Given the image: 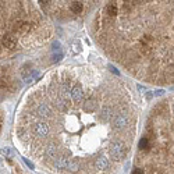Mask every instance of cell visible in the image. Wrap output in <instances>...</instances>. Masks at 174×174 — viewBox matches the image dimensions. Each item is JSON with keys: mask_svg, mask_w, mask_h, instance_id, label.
<instances>
[{"mask_svg": "<svg viewBox=\"0 0 174 174\" xmlns=\"http://www.w3.org/2000/svg\"><path fill=\"white\" fill-rule=\"evenodd\" d=\"M138 109L119 75L61 67L29 91L17 120L24 151L59 174H113L131 151Z\"/></svg>", "mask_w": 174, "mask_h": 174, "instance_id": "obj_1", "label": "cell"}, {"mask_svg": "<svg viewBox=\"0 0 174 174\" xmlns=\"http://www.w3.org/2000/svg\"><path fill=\"white\" fill-rule=\"evenodd\" d=\"M92 35L135 78L174 84V1H102L92 20Z\"/></svg>", "mask_w": 174, "mask_h": 174, "instance_id": "obj_2", "label": "cell"}, {"mask_svg": "<svg viewBox=\"0 0 174 174\" xmlns=\"http://www.w3.org/2000/svg\"><path fill=\"white\" fill-rule=\"evenodd\" d=\"M49 21L31 1H0V60L46 43Z\"/></svg>", "mask_w": 174, "mask_h": 174, "instance_id": "obj_3", "label": "cell"}, {"mask_svg": "<svg viewBox=\"0 0 174 174\" xmlns=\"http://www.w3.org/2000/svg\"><path fill=\"white\" fill-rule=\"evenodd\" d=\"M137 167L143 171L174 174V96L159 102L139 141Z\"/></svg>", "mask_w": 174, "mask_h": 174, "instance_id": "obj_4", "label": "cell"}, {"mask_svg": "<svg viewBox=\"0 0 174 174\" xmlns=\"http://www.w3.org/2000/svg\"><path fill=\"white\" fill-rule=\"evenodd\" d=\"M10 67L4 65L0 68V91H7L11 92L17 89V78L13 74V71H9Z\"/></svg>", "mask_w": 174, "mask_h": 174, "instance_id": "obj_5", "label": "cell"}, {"mask_svg": "<svg viewBox=\"0 0 174 174\" xmlns=\"http://www.w3.org/2000/svg\"><path fill=\"white\" fill-rule=\"evenodd\" d=\"M85 3L87 1H67L68 14H74V15L81 14L84 11V9H85Z\"/></svg>", "mask_w": 174, "mask_h": 174, "instance_id": "obj_6", "label": "cell"}, {"mask_svg": "<svg viewBox=\"0 0 174 174\" xmlns=\"http://www.w3.org/2000/svg\"><path fill=\"white\" fill-rule=\"evenodd\" d=\"M10 149H9V148H1V149H0V155H4V156H9V155H10Z\"/></svg>", "mask_w": 174, "mask_h": 174, "instance_id": "obj_7", "label": "cell"}, {"mask_svg": "<svg viewBox=\"0 0 174 174\" xmlns=\"http://www.w3.org/2000/svg\"><path fill=\"white\" fill-rule=\"evenodd\" d=\"M3 120H4V114H3V111L0 110V132H1V127H3Z\"/></svg>", "mask_w": 174, "mask_h": 174, "instance_id": "obj_8", "label": "cell"}, {"mask_svg": "<svg viewBox=\"0 0 174 174\" xmlns=\"http://www.w3.org/2000/svg\"><path fill=\"white\" fill-rule=\"evenodd\" d=\"M132 174H143V171H142L141 169L135 167V169H134V171H132Z\"/></svg>", "mask_w": 174, "mask_h": 174, "instance_id": "obj_9", "label": "cell"}, {"mask_svg": "<svg viewBox=\"0 0 174 174\" xmlns=\"http://www.w3.org/2000/svg\"><path fill=\"white\" fill-rule=\"evenodd\" d=\"M142 171H143V170H142ZM143 174H164V173H157V171H148V170H146V171H143Z\"/></svg>", "mask_w": 174, "mask_h": 174, "instance_id": "obj_10", "label": "cell"}, {"mask_svg": "<svg viewBox=\"0 0 174 174\" xmlns=\"http://www.w3.org/2000/svg\"><path fill=\"white\" fill-rule=\"evenodd\" d=\"M24 162H25V163L28 164V166H29V167H31V169H33V164L31 163V162H29V160H28V159H24Z\"/></svg>", "mask_w": 174, "mask_h": 174, "instance_id": "obj_11", "label": "cell"}]
</instances>
